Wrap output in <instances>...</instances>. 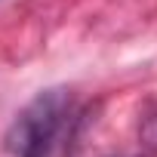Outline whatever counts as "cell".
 <instances>
[{
	"mask_svg": "<svg viewBox=\"0 0 157 157\" xmlns=\"http://www.w3.org/2000/svg\"><path fill=\"white\" fill-rule=\"evenodd\" d=\"M74 114L71 93L56 86L28 102L6 132V148L13 157H52V148L65 136Z\"/></svg>",
	"mask_w": 157,
	"mask_h": 157,
	"instance_id": "1",
	"label": "cell"
}]
</instances>
